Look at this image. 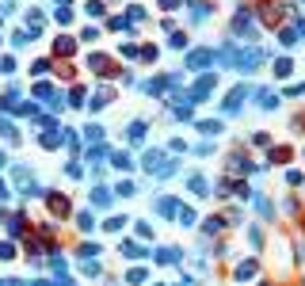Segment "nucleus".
Returning <instances> with one entry per match:
<instances>
[{"label": "nucleus", "instance_id": "f257e3e1", "mask_svg": "<svg viewBox=\"0 0 305 286\" xmlns=\"http://www.w3.org/2000/svg\"><path fill=\"white\" fill-rule=\"evenodd\" d=\"M252 92H256V88H248V84H236L233 92L225 95V103H221V111H225V115H236V111L244 107V99H248Z\"/></svg>", "mask_w": 305, "mask_h": 286}, {"label": "nucleus", "instance_id": "f03ea898", "mask_svg": "<svg viewBox=\"0 0 305 286\" xmlns=\"http://www.w3.org/2000/svg\"><path fill=\"white\" fill-rule=\"evenodd\" d=\"M214 88H218V77H214V73H206V77H199V84H195L191 92H187V103H199V99H206V95L214 92Z\"/></svg>", "mask_w": 305, "mask_h": 286}, {"label": "nucleus", "instance_id": "7ed1b4c3", "mask_svg": "<svg viewBox=\"0 0 305 286\" xmlns=\"http://www.w3.org/2000/svg\"><path fill=\"white\" fill-rule=\"evenodd\" d=\"M233 35H236V38H256V23H252V16H248V12H236Z\"/></svg>", "mask_w": 305, "mask_h": 286}, {"label": "nucleus", "instance_id": "20e7f679", "mask_svg": "<svg viewBox=\"0 0 305 286\" xmlns=\"http://www.w3.org/2000/svg\"><path fill=\"white\" fill-rule=\"evenodd\" d=\"M122 256L126 260H145V256H153V248L141 241H122Z\"/></svg>", "mask_w": 305, "mask_h": 286}, {"label": "nucleus", "instance_id": "39448f33", "mask_svg": "<svg viewBox=\"0 0 305 286\" xmlns=\"http://www.w3.org/2000/svg\"><path fill=\"white\" fill-rule=\"evenodd\" d=\"M214 61V50H191L187 53V69H206Z\"/></svg>", "mask_w": 305, "mask_h": 286}, {"label": "nucleus", "instance_id": "423d86ee", "mask_svg": "<svg viewBox=\"0 0 305 286\" xmlns=\"http://www.w3.org/2000/svg\"><path fill=\"white\" fill-rule=\"evenodd\" d=\"M46 202H50V214L53 217H69V199H65V195H46Z\"/></svg>", "mask_w": 305, "mask_h": 286}, {"label": "nucleus", "instance_id": "0eeeda50", "mask_svg": "<svg viewBox=\"0 0 305 286\" xmlns=\"http://www.w3.org/2000/svg\"><path fill=\"white\" fill-rule=\"evenodd\" d=\"M61 138H65V130H57V126H46L42 145H46V149H57V145H61Z\"/></svg>", "mask_w": 305, "mask_h": 286}, {"label": "nucleus", "instance_id": "6e6552de", "mask_svg": "<svg viewBox=\"0 0 305 286\" xmlns=\"http://www.w3.org/2000/svg\"><path fill=\"white\" fill-rule=\"evenodd\" d=\"M88 65H92L96 73H103V77L111 73V58H107V53H92V58H88Z\"/></svg>", "mask_w": 305, "mask_h": 286}, {"label": "nucleus", "instance_id": "1a4fd4ad", "mask_svg": "<svg viewBox=\"0 0 305 286\" xmlns=\"http://www.w3.org/2000/svg\"><path fill=\"white\" fill-rule=\"evenodd\" d=\"M256 271H260V263H256V260H244V263H236V278H240V282H244V278H252Z\"/></svg>", "mask_w": 305, "mask_h": 286}, {"label": "nucleus", "instance_id": "9d476101", "mask_svg": "<svg viewBox=\"0 0 305 286\" xmlns=\"http://www.w3.org/2000/svg\"><path fill=\"white\" fill-rule=\"evenodd\" d=\"M160 160H164V153H160V149H149V153L141 156V164H145L149 172H153V168H160Z\"/></svg>", "mask_w": 305, "mask_h": 286}, {"label": "nucleus", "instance_id": "9b49d317", "mask_svg": "<svg viewBox=\"0 0 305 286\" xmlns=\"http://www.w3.org/2000/svg\"><path fill=\"white\" fill-rule=\"evenodd\" d=\"M187 4H191V16L199 19V23H202V19L210 16V4H206V0H187Z\"/></svg>", "mask_w": 305, "mask_h": 286}, {"label": "nucleus", "instance_id": "f8f14e48", "mask_svg": "<svg viewBox=\"0 0 305 286\" xmlns=\"http://www.w3.org/2000/svg\"><path fill=\"white\" fill-rule=\"evenodd\" d=\"M31 95H35V99H46V103H50V99H53V88L46 84V80H38V84L31 88Z\"/></svg>", "mask_w": 305, "mask_h": 286}, {"label": "nucleus", "instance_id": "ddd939ff", "mask_svg": "<svg viewBox=\"0 0 305 286\" xmlns=\"http://www.w3.org/2000/svg\"><path fill=\"white\" fill-rule=\"evenodd\" d=\"M73 50H77V42H73V38H57V42H53V53H61V58H69Z\"/></svg>", "mask_w": 305, "mask_h": 286}, {"label": "nucleus", "instance_id": "4468645a", "mask_svg": "<svg viewBox=\"0 0 305 286\" xmlns=\"http://www.w3.org/2000/svg\"><path fill=\"white\" fill-rule=\"evenodd\" d=\"M111 99H114V92H111V88H99V95L92 99V111H99V107H107Z\"/></svg>", "mask_w": 305, "mask_h": 286}, {"label": "nucleus", "instance_id": "2eb2a0df", "mask_svg": "<svg viewBox=\"0 0 305 286\" xmlns=\"http://www.w3.org/2000/svg\"><path fill=\"white\" fill-rule=\"evenodd\" d=\"M290 73H294V61H290V58H279V61H275V77H290Z\"/></svg>", "mask_w": 305, "mask_h": 286}, {"label": "nucleus", "instance_id": "dca6fc26", "mask_svg": "<svg viewBox=\"0 0 305 286\" xmlns=\"http://www.w3.org/2000/svg\"><path fill=\"white\" fill-rule=\"evenodd\" d=\"M187 187H191L195 195H210V183L202 180V176H191V180H187Z\"/></svg>", "mask_w": 305, "mask_h": 286}, {"label": "nucleus", "instance_id": "f3484780", "mask_svg": "<svg viewBox=\"0 0 305 286\" xmlns=\"http://www.w3.org/2000/svg\"><path fill=\"white\" fill-rule=\"evenodd\" d=\"M145 278H149V271H145V267H130V271H126V282H130V286L145 282Z\"/></svg>", "mask_w": 305, "mask_h": 286}, {"label": "nucleus", "instance_id": "a211bd4d", "mask_svg": "<svg viewBox=\"0 0 305 286\" xmlns=\"http://www.w3.org/2000/svg\"><path fill=\"white\" fill-rule=\"evenodd\" d=\"M175 206H179L175 199H160V202H157V214H164V217H175Z\"/></svg>", "mask_w": 305, "mask_h": 286}, {"label": "nucleus", "instance_id": "6ab92c4d", "mask_svg": "<svg viewBox=\"0 0 305 286\" xmlns=\"http://www.w3.org/2000/svg\"><path fill=\"white\" fill-rule=\"evenodd\" d=\"M175 217H179L183 225H195V221H199V217H195V210H191V206H175Z\"/></svg>", "mask_w": 305, "mask_h": 286}, {"label": "nucleus", "instance_id": "aec40b11", "mask_svg": "<svg viewBox=\"0 0 305 286\" xmlns=\"http://www.w3.org/2000/svg\"><path fill=\"white\" fill-rule=\"evenodd\" d=\"M0 138H4V141H19V134H16V126H12L8 119H0Z\"/></svg>", "mask_w": 305, "mask_h": 286}, {"label": "nucleus", "instance_id": "412c9836", "mask_svg": "<svg viewBox=\"0 0 305 286\" xmlns=\"http://www.w3.org/2000/svg\"><path fill=\"white\" fill-rule=\"evenodd\" d=\"M92 202H96V206H107V202H111V191L107 187H92Z\"/></svg>", "mask_w": 305, "mask_h": 286}, {"label": "nucleus", "instance_id": "4be33fe9", "mask_svg": "<svg viewBox=\"0 0 305 286\" xmlns=\"http://www.w3.org/2000/svg\"><path fill=\"white\" fill-rule=\"evenodd\" d=\"M175 260H179L175 248H157V263H175Z\"/></svg>", "mask_w": 305, "mask_h": 286}, {"label": "nucleus", "instance_id": "5701e85b", "mask_svg": "<svg viewBox=\"0 0 305 286\" xmlns=\"http://www.w3.org/2000/svg\"><path fill=\"white\" fill-rule=\"evenodd\" d=\"M229 168H233V172H252L248 156H229Z\"/></svg>", "mask_w": 305, "mask_h": 286}, {"label": "nucleus", "instance_id": "b1692460", "mask_svg": "<svg viewBox=\"0 0 305 286\" xmlns=\"http://www.w3.org/2000/svg\"><path fill=\"white\" fill-rule=\"evenodd\" d=\"M84 12H88L92 19H99V16H103V0H88V4H84Z\"/></svg>", "mask_w": 305, "mask_h": 286}, {"label": "nucleus", "instance_id": "393cba45", "mask_svg": "<svg viewBox=\"0 0 305 286\" xmlns=\"http://www.w3.org/2000/svg\"><path fill=\"white\" fill-rule=\"evenodd\" d=\"M199 126H202V134H214V138L221 134V122H214V119H202Z\"/></svg>", "mask_w": 305, "mask_h": 286}, {"label": "nucleus", "instance_id": "a878e982", "mask_svg": "<svg viewBox=\"0 0 305 286\" xmlns=\"http://www.w3.org/2000/svg\"><path fill=\"white\" fill-rule=\"evenodd\" d=\"M164 88H168V80H160V77H157V80H149V84H145V92H149V95H160Z\"/></svg>", "mask_w": 305, "mask_h": 286}, {"label": "nucleus", "instance_id": "bb28decb", "mask_svg": "<svg viewBox=\"0 0 305 286\" xmlns=\"http://www.w3.org/2000/svg\"><path fill=\"white\" fill-rule=\"evenodd\" d=\"M141 138H145V122H130V141H141Z\"/></svg>", "mask_w": 305, "mask_h": 286}, {"label": "nucleus", "instance_id": "cd10ccee", "mask_svg": "<svg viewBox=\"0 0 305 286\" xmlns=\"http://www.w3.org/2000/svg\"><path fill=\"white\" fill-rule=\"evenodd\" d=\"M107 153H111L107 145H92V149H88V160H103Z\"/></svg>", "mask_w": 305, "mask_h": 286}, {"label": "nucleus", "instance_id": "c85d7f7f", "mask_svg": "<svg viewBox=\"0 0 305 286\" xmlns=\"http://www.w3.org/2000/svg\"><path fill=\"white\" fill-rule=\"evenodd\" d=\"M256 210H260V214H263V217H275V214H271V202H267V199H263V195H256Z\"/></svg>", "mask_w": 305, "mask_h": 286}, {"label": "nucleus", "instance_id": "c756f323", "mask_svg": "<svg viewBox=\"0 0 305 286\" xmlns=\"http://www.w3.org/2000/svg\"><path fill=\"white\" fill-rule=\"evenodd\" d=\"M271 160H275V164H286V160H290V149H271Z\"/></svg>", "mask_w": 305, "mask_h": 286}, {"label": "nucleus", "instance_id": "7c9ffc66", "mask_svg": "<svg viewBox=\"0 0 305 286\" xmlns=\"http://www.w3.org/2000/svg\"><path fill=\"white\" fill-rule=\"evenodd\" d=\"M107 27H111V31H130V19L114 16V19H111V23H107Z\"/></svg>", "mask_w": 305, "mask_h": 286}, {"label": "nucleus", "instance_id": "2f4dec72", "mask_svg": "<svg viewBox=\"0 0 305 286\" xmlns=\"http://www.w3.org/2000/svg\"><path fill=\"white\" fill-rule=\"evenodd\" d=\"M279 38H282V42H286V46H294V42H297V31H294V27H286V31H282Z\"/></svg>", "mask_w": 305, "mask_h": 286}, {"label": "nucleus", "instance_id": "473e14b6", "mask_svg": "<svg viewBox=\"0 0 305 286\" xmlns=\"http://www.w3.org/2000/svg\"><path fill=\"white\" fill-rule=\"evenodd\" d=\"M286 183H290V187H301L305 176H301V172H286Z\"/></svg>", "mask_w": 305, "mask_h": 286}, {"label": "nucleus", "instance_id": "72a5a7b5", "mask_svg": "<svg viewBox=\"0 0 305 286\" xmlns=\"http://www.w3.org/2000/svg\"><path fill=\"white\" fill-rule=\"evenodd\" d=\"M202 233H221V221H214V217H210V221H202Z\"/></svg>", "mask_w": 305, "mask_h": 286}, {"label": "nucleus", "instance_id": "f704fd0d", "mask_svg": "<svg viewBox=\"0 0 305 286\" xmlns=\"http://www.w3.org/2000/svg\"><path fill=\"white\" fill-rule=\"evenodd\" d=\"M69 103H73V107H80V103H84V88H73V95H69Z\"/></svg>", "mask_w": 305, "mask_h": 286}, {"label": "nucleus", "instance_id": "c9c22d12", "mask_svg": "<svg viewBox=\"0 0 305 286\" xmlns=\"http://www.w3.org/2000/svg\"><path fill=\"white\" fill-rule=\"evenodd\" d=\"M111 160H114V168H130V156H126V153H114Z\"/></svg>", "mask_w": 305, "mask_h": 286}, {"label": "nucleus", "instance_id": "e433bc0d", "mask_svg": "<svg viewBox=\"0 0 305 286\" xmlns=\"http://www.w3.org/2000/svg\"><path fill=\"white\" fill-rule=\"evenodd\" d=\"M77 221H80V229H96V217H92V214H80Z\"/></svg>", "mask_w": 305, "mask_h": 286}, {"label": "nucleus", "instance_id": "4c0bfd02", "mask_svg": "<svg viewBox=\"0 0 305 286\" xmlns=\"http://www.w3.org/2000/svg\"><path fill=\"white\" fill-rule=\"evenodd\" d=\"M69 19H73V12L65 8V4H57V23H69Z\"/></svg>", "mask_w": 305, "mask_h": 286}, {"label": "nucleus", "instance_id": "58836bf2", "mask_svg": "<svg viewBox=\"0 0 305 286\" xmlns=\"http://www.w3.org/2000/svg\"><path fill=\"white\" fill-rule=\"evenodd\" d=\"M122 225H126V217H111V221H107V229H111V233H118Z\"/></svg>", "mask_w": 305, "mask_h": 286}, {"label": "nucleus", "instance_id": "ea45409f", "mask_svg": "<svg viewBox=\"0 0 305 286\" xmlns=\"http://www.w3.org/2000/svg\"><path fill=\"white\" fill-rule=\"evenodd\" d=\"M96 252H99V244H80V256H84V260H88V256H96Z\"/></svg>", "mask_w": 305, "mask_h": 286}, {"label": "nucleus", "instance_id": "a19ab883", "mask_svg": "<svg viewBox=\"0 0 305 286\" xmlns=\"http://www.w3.org/2000/svg\"><path fill=\"white\" fill-rule=\"evenodd\" d=\"M12 256H16V248H12V244H0V260H12Z\"/></svg>", "mask_w": 305, "mask_h": 286}, {"label": "nucleus", "instance_id": "79ce46f5", "mask_svg": "<svg viewBox=\"0 0 305 286\" xmlns=\"http://www.w3.org/2000/svg\"><path fill=\"white\" fill-rule=\"evenodd\" d=\"M12 69H16V61H12V58H0V73H12Z\"/></svg>", "mask_w": 305, "mask_h": 286}, {"label": "nucleus", "instance_id": "37998d69", "mask_svg": "<svg viewBox=\"0 0 305 286\" xmlns=\"http://www.w3.org/2000/svg\"><path fill=\"white\" fill-rule=\"evenodd\" d=\"M179 4H183V0H160V8H164V12H175Z\"/></svg>", "mask_w": 305, "mask_h": 286}, {"label": "nucleus", "instance_id": "c03bdc74", "mask_svg": "<svg viewBox=\"0 0 305 286\" xmlns=\"http://www.w3.org/2000/svg\"><path fill=\"white\" fill-rule=\"evenodd\" d=\"M0 199H8V187H4V183H0Z\"/></svg>", "mask_w": 305, "mask_h": 286}, {"label": "nucleus", "instance_id": "a18cd8bd", "mask_svg": "<svg viewBox=\"0 0 305 286\" xmlns=\"http://www.w3.org/2000/svg\"><path fill=\"white\" fill-rule=\"evenodd\" d=\"M0 168H4V153H0Z\"/></svg>", "mask_w": 305, "mask_h": 286}, {"label": "nucleus", "instance_id": "49530a36", "mask_svg": "<svg viewBox=\"0 0 305 286\" xmlns=\"http://www.w3.org/2000/svg\"><path fill=\"white\" fill-rule=\"evenodd\" d=\"M57 4H69V0H57Z\"/></svg>", "mask_w": 305, "mask_h": 286}, {"label": "nucleus", "instance_id": "de8ad7c7", "mask_svg": "<svg viewBox=\"0 0 305 286\" xmlns=\"http://www.w3.org/2000/svg\"><path fill=\"white\" fill-rule=\"evenodd\" d=\"M0 38H4V31H0Z\"/></svg>", "mask_w": 305, "mask_h": 286}, {"label": "nucleus", "instance_id": "09e8293b", "mask_svg": "<svg viewBox=\"0 0 305 286\" xmlns=\"http://www.w3.org/2000/svg\"><path fill=\"white\" fill-rule=\"evenodd\" d=\"M0 286H4V282H0Z\"/></svg>", "mask_w": 305, "mask_h": 286}]
</instances>
